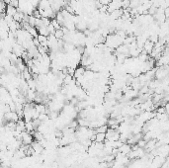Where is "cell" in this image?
<instances>
[{
    "label": "cell",
    "instance_id": "obj_3",
    "mask_svg": "<svg viewBox=\"0 0 169 168\" xmlns=\"http://www.w3.org/2000/svg\"><path fill=\"white\" fill-rule=\"evenodd\" d=\"M118 149H119V152L123 153V154H125V155H128L130 153V151L132 150V147L130 145H128L127 143H123L122 146L118 148Z\"/></svg>",
    "mask_w": 169,
    "mask_h": 168
},
{
    "label": "cell",
    "instance_id": "obj_9",
    "mask_svg": "<svg viewBox=\"0 0 169 168\" xmlns=\"http://www.w3.org/2000/svg\"><path fill=\"white\" fill-rule=\"evenodd\" d=\"M54 36L55 38H57V40H62V39H63L64 34H63V32H62L61 29H59V30H55L54 31Z\"/></svg>",
    "mask_w": 169,
    "mask_h": 168
},
{
    "label": "cell",
    "instance_id": "obj_7",
    "mask_svg": "<svg viewBox=\"0 0 169 168\" xmlns=\"http://www.w3.org/2000/svg\"><path fill=\"white\" fill-rule=\"evenodd\" d=\"M37 31H38L39 35L46 36V37H48V36L50 35L49 31H48V29H47V27H46V26H41V27H38L37 28Z\"/></svg>",
    "mask_w": 169,
    "mask_h": 168
},
{
    "label": "cell",
    "instance_id": "obj_11",
    "mask_svg": "<svg viewBox=\"0 0 169 168\" xmlns=\"http://www.w3.org/2000/svg\"><path fill=\"white\" fill-rule=\"evenodd\" d=\"M50 24H52V25L54 26V30H59V29L61 28V26L59 25V22H57V19H55V18L54 19H52V20H50Z\"/></svg>",
    "mask_w": 169,
    "mask_h": 168
},
{
    "label": "cell",
    "instance_id": "obj_8",
    "mask_svg": "<svg viewBox=\"0 0 169 168\" xmlns=\"http://www.w3.org/2000/svg\"><path fill=\"white\" fill-rule=\"evenodd\" d=\"M95 136H96L95 143H104L106 140V136L104 133H97L95 134Z\"/></svg>",
    "mask_w": 169,
    "mask_h": 168
},
{
    "label": "cell",
    "instance_id": "obj_12",
    "mask_svg": "<svg viewBox=\"0 0 169 168\" xmlns=\"http://www.w3.org/2000/svg\"><path fill=\"white\" fill-rule=\"evenodd\" d=\"M146 140H144L143 138H141L139 140H137V147L144 148V146H146Z\"/></svg>",
    "mask_w": 169,
    "mask_h": 168
},
{
    "label": "cell",
    "instance_id": "obj_5",
    "mask_svg": "<svg viewBox=\"0 0 169 168\" xmlns=\"http://www.w3.org/2000/svg\"><path fill=\"white\" fill-rule=\"evenodd\" d=\"M17 8H15V7H13V6H11V5H7L6 6V9H5V14L6 15H8V16H11V17H13L15 14L17 13Z\"/></svg>",
    "mask_w": 169,
    "mask_h": 168
},
{
    "label": "cell",
    "instance_id": "obj_10",
    "mask_svg": "<svg viewBox=\"0 0 169 168\" xmlns=\"http://www.w3.org/2000/svg\"><path fill=\"white\" fill-rule=\"evenodd\" d=\"M107 129H108L107 125H103V126H100V127H98L97 129H95V134H97V133H104L105 134L106 132H107Z\"/></svg>",
    "mask_w": 169,
    "mask_h": 168
},
{
    "label": "cell",
    "instance_id": "obj_1",
    "mask_svg": "<svg viewBox=\"0 0 169 168\" xmlns=\"http://www.w3.org/2000/svg\"><path fill=\"white\" fill-rule=\"evenodd\" d=\"M21 141H22V143L25 145H31L34 141V138L30 133L24 131L21 133Z\"/></svg>",
    "mask_w": 169,
    "mask_h": 168
},
{
    "label": "cell",
    "instance_id": "obj_2",
    "mask_svg": "<svg viewBox=\"0 0 169 168\" xmlns=\"http://www.w3.org/2000/svg\"><path fill=\"white\" fill-rule=\"evenodd\" d=\"M3 119L5 120L6 122H16L19 120V116L17 115L16 112L14 111H9L6 112L5 114L3 115Z\"/></svg>",
    "mask_w": 169,
    "mask_h": 168
},
{
    "label": "cell",
    "instance_id": "obj_4",
    "mask_svg": "<svg viewBox=\"0 0 169 168\" xmlns=\"http://www.w3.org/2000/svg\"><path fill=\"white\" fill-rule=\"evenodd\" d=\"M50 3L49 0H40L38 3V9L39 10H46V9L50 8Z\"/></svg>",
    "mask_w": 169,
    "mask_h": 168
},
{
    "label": "cell",
    "instance_id": "obj_6",
    "mask_svg": "<svg viewBox=\"0 0 169 168\" xmlns=\"http://www.w3.org/2000/svg\"><path fill=\"white\" fill-rule=\"evenodd\" d=\"M37 39L40 43V45H43V47H48V37L42 35H38Z\"/></svg>",
    "mask_w": 169,
    "mask_h": 168
}]
</instances>
